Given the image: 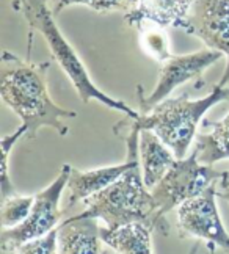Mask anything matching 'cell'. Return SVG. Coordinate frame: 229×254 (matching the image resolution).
<instances>
[{
	"label": "cell",
	"mask_w": 229,
	"mask_h": 254,
	"mask_svg": "<svg viewBox=\"0 0 229 254\" xmlns=\"http://www.w3.org/2000/svg\"><path fill=\"white\" fill-rule=\"evenodd\" d=\"M25 2H27V0H11V8L14 9V11L21 13L24 5H25Z\"/></svg>",
	"instance_id": "obj_22"
},
{
	"label": "cell",
	"mask_w": 229,
	"mask_h": 254,
	"mask_svg": "<svg viewBox=\"0 0 229 254\" xmlns=\"http://www.w3.org/2000/svg\"><path fill=\"white\" fill-rule=\"evenodd\" d=\"M222 178V171H217L211 165H203L198 160L195 149L188 157L177 159L162 181L154 189H151V193L158 206V217L165 224H168L166 215L173 209L201 194Z\"/></svg>",
	"instance_id": "obj_5"
},
{
	"label": "cell",
	"mask_w": 229,
	"mask_h": 254,
	"mask_svg": "<svg viewBox=\"0 0 229 254\" xmlns=\"http://www.w3.org/2000/svg\"><path fill=\"white\" fill-rule=\"evenodd\" d=\"M223 101H229V90L220 85L201 99H188L187 94L168 97L151 109L138 112L140 115L137 118L126 116V120L113 127V132L118 136H124L132 129L140 132L151 130L174 152L176 159H184L192 141L196 138L198 126L201 124L204 115Z\"/></svg>",
	"instance_id": "obj_2"
},
{
	"label": "cell",
	"mask_w": 229,
	"mask_h": 254,
	"mask_svg": "<svg viewBox=\"0 0 229 254\" xmlns=\"http://www.w3.org/2000/svg\"><path fill=\"white\" fill-rule=\"evenodd\" d=\"M27 130L25 127L21 124L13 133L3 135L2 140H0V149H2V173H0V194H2V199H6L11 194H16L13 182L9 179L8 174V157H9V151L13 149V146L25 136Z\"/></svg>",
	"instance_id": "obj_19"
},
{
	"label": "cell",
	"mask_w": 229,
	"mask_h": 254,
	"mask_svg": "<svg viewBox=\"0 0 229 254\" xmlns=\"http://www.w3.org/2000/svg\"><path fill=\"white\" fill-rule=\"evenodd\" d=\"M198 248H200V245H198V243H195L193 248L190 250V253H188V254H198Z\"/></svg>",
	"instance_id": "obj_25"
},
{
	"label": "cell",
	"mask_w": 229,
	"mask_h": 254,
	"mask_svg": "<svg viewBox=\"0 0 229 254\" xmlns=\"http://www.w3.org/2000/svg\"><path fill=\"white\" fill-rule=\"evenodd\" d=\"M85 210L76 218L101 220L107 228L115 229L127 223H145L163 236L170 234V224L158 217V206L145 181L140 163L126 171L107 189L83 201Z\"/></svg>",
	"instance_id": "obj_3"
},
{
	"label": "cell",
	"mask_w": 229,
	"mask_h": 254,
	"mask_svg": "<svg viewBox=\"0 0 229 254\" xmlns=\"http://www.w3.org/2000/svg\"><path fill=\"white\" fill-rule=\"evenodd\" d=\"M182 30L228 58L225 72L217 83L226 86L229 83V0H195Z\"/></svg>",
	"instance_id": "obj_9"
},
{
	"label": "cell",
	"mask_w": 229,
	"mask_h": 254,
	"mask_svg": "<svg viewBox=\"0 0 229 254\" xmlns=\"http://www.w3.org/2000/svg\"><path fill=\"white\" fill-rule=\"evenodd\" d=\"M101 254H118V253H116V251H113L112 248H108V247H107L105 250H102V251H101Z\"/></svg>",
	"instance_id": "obj_24"
},
{
	"label": "cell",
	"mask_w": 229,
	"mask_h": 254,
	"mask_svg": "<svg viewBox=\"0 0 229 254\" xmlns=\"http://www.w3.org/2000/svg\"><path fill=\"white\" fill-rule=\"evenodd\" d=\"M17 254H58V228L44 237L30 240L16 250Z\"/></svg>",
	"instance_id": "obj_20"
},
{
	"label": "cell",
	"mask_w": 229,
	"mask_h": 254,
	"mask_svg": "<svg viewBox=\"0 0 229 254\" xmlns=\"http://www.w3.org/2000/svg\"><path fill=\"white\" fill-rule=\"evenodd\" d=\"M218 196L223 198V199H226V201L229 202V189H228V190H220V189H218Z\"/></svg>",
	"instance_id": "obj_23"
},
{
	"label": "cell",
	"mask_w": 229,
	"mask_h": 254,
	"mask_svg": "<svg viewBox=\"0 0 229 254\" xmlns=\"http://www.w3.org/2000/svg\"><path fill=\"white\" fill-rule=\"evenodd\" d=\"M206 133H198L195 138V151L203 165H211L229 159V113L220 121H203Z\"/></svg>",
	"instance_id": "obj_15"
},
{
	"label": "cell",
	"mask_w": 229,
	"mask_h": 254,
	"mask_svg": "<svg viewBox=\"0 0 229 254\" xmlns=\"http://www.w3.org/2000/svg\"><path fill=\"white\" fill-rule=\"evenodd\" d=\"M71 168V165L65 163L55 181L35 194V202L28 217L17 226L2 231L0 248L3 251H16L24 243L44 237L46 234L60 226L65 213L63 209H60V199H62L63 190L68 187Z\"/></svg>",
	"instance_id": "obj_6"
},
{
	"label": "cell",
	"mask_w": 229,
	"mask_h": 254,
	"mask_svg": "<svg viewBox=\"0 0 229 254\" xmlns=\"http://www.w3.org/2000/svg\"><path fill=\"white\" fill-rule=\"evenodd\" d=\"M174 152L151 130L140 133V167L145 185L151 190L176 162Z\"/></svg>",
	"instance_id": "obj_13"
},
{
	"label": "cell",
	"mask_w": 229,
	"mask_h": 254,
	"mask_svg": "<svg viewBox=\"0 0 229 254\" xmlns=\"http://www.w3.org/2000/svg\"><path fill=\"white\" fill-rule=\"evenodd\" d=\"M51 11L57 17L63 9L73 5H83L94 9L97 13H110V11H124L129 13L137 6L138 0H46Z\"/></svg>",
	"instance_id": "obj_17"
},
{
	"label": "cell",
	"mask_w": 229,
	"mask_h": 254,
	"mask_svg": "<svg viewBox=\"0 0 229 254\" xmlns=\"http://www.w3.org/2000/svg\"><path fill=\"white\" fill-rule=\"evenodd\" d=\"M51 62L32 63L8 51L0 58V94L25 127V136L33 140L43 127H51L58 135L69 133L68 120L77 118V112L63 109L54 102L47 90Z\"/></svg>",
	"instance_id": "obj_1"
},
{
	"label": "cell",
	"mask_w": 229,
	"mask_h": 254,
	"mask_svg": "<svg viewBox=\"0 0 229 254\" xmlns=\"http://www.w3.org/2000/svg\"><path fill=\"white\" fill-rule=\"evenodd\" d=\"M138 163H140V159H137V160L127 159L121 165L96 168L89 171H80V170L71 168V174H69L68 187H66L69 190V196H68V202L63 210L65 212L71 210L77 202H80V201L83 202L86 198L107 189L108 185H112L115 181L121 178L126 171L134 168Z\"/></svg>",
	"instance_id": "obj_10"
},
{
	"label": "cell",
	"mask_w": 229,
	"mask_h": 254,
	"mask_svg": "<svg viewBox=\"0 0 229 254\" xmlns=\"http://www.w3.org/2000/svg\"><path fill=\"white\" fill-rule=\"evenodd\" d=\"M153 229L145 223H127L110 229L101 226V240L118 254H153Z\"/></svg>",
	"instance_id": "obj_14"
},
{
	"label": "cell",
	"mask_w": 229,
	"mask_h": 254,
	"mask_svg": "<svg viewBox=\"0 0 229 254\" xmlns=\"http://www.w3.org/2000/svg\"><path fill=\"white\" fill-rule=\"evenodd\" d=\"M35 196H21V194H11L6 199H2V209H0V221L2 228L9 229L21 224L33 207Z\"/></svg>",
	"instance_id": "obj_18"
},
{
	"label": "cell",
	"mask_w": 229,
	"mask_h": 254,
	"mask_svg": "<svg viewBox=\"0 0 229 254\" xmlns=\"http://www.w3.org/2000/svg\"><path fill=\"white\" fill-rule=\"evenodd\" d=\"M218 189H220V190H228L229 189V171L223 173V178L218 181Z\"/></svg>",
	"instance_id": "obj_21"
},
{
	"label": "cell",
	"mask_w": 229,
	"mask_h": 254,
	"mask_svg": "<svg viewBox=\"0 0 229 254\" xmlns=\"http://www.w3.org/2000/svg\"><path fill=\"white\" fill-rule=\"evenodd\" d=\"M193 2L195 0H138L132 11L124 14V21L135 28L143 22H154L182 30Z\"/></svg>",
	"instance_id": "obj_11"
},
{
	"label": "cell",
	"mask_w": 229,
	"mask_h": 254,
	"mask_svg": "<svg viewBox=\"0 0 229 254\" xmlns=\"http://www.w3.org/2000/svg\"><path fill=\"white\" fill-rule=\"evenodd\" d=\"M21 13L27 19L30 30L38 32L46 40L52 58L60 64L63 72L68 75V79L71 80L74 90L77 91L83 104L97 101L108 107V109L124 113L127 118H137L140 115L134 109H131L126 102L115 99L113 96H108L101 88H97V85L89 77L88 69L80 60V57L77 55L74 47L68 43L63 33L60 32L55 22V16L51 11L46 0H27Z\"/></svg>",
	"instance_id": "obj_4"
},
{
	"label": "cell",
	"mask_w": 229,
	"mask_h": 254,
	"mask_svg": "<svg viewBox=\"0 0 229 254\" xmlns=\"http://www.w3.org/2000/svg\"><path fill=\"white\" fill-rule=\"evenodd\" d=\"M137 28L140 32V46L148 57H151L160 64L173 57L170 38L165 32V27L154 22H143Z\"/></svg>",
	"instance_id": "obj_16"
},
{
	"label": "cell",
	"mask_w": 229,
	"mask_h": 254,
	"mask_svg": "<svg viewBox=\"0 0 229 254\" xmlns=\"http://www.w3.org/2000/svg\"><path fill=\"white\" fill-rule=\"evenodd\" d=\"M218 182L201 194L177 207V232L181 237H195L207 242V248H222L229 253V234L225 229L217 207Z\"/></svg>",
	"instance_id": "obj_8"
},
{
	"label": "cell",
	"mask_w": 229,
	"mask_h": 254,
	"mask_svg": "<svg viewBox=\"0 0 229 254\" xmlns=\"http://www.w3.org/2000/svg\"><path fill=\"white\" fill-rule=\"evenodd\" d=\"M94 218L71 217L58 226V254H101V226Z\"/></svg>",
	"instance_id": "obj_12"
},
{
	"label": "cell",
	"mask_w": 229,
	"mask_h": 254,
	"mask_svg": "<svg viewBox=\"0 0 229 254\" xmlns=\"http://www.w3.org/2000/svg\"><path fill=\"white\" fill-rule=\"evenodd\" d=\"M223 54L212 51V49H203L192 54L173 55L165 63L160 64L158 79L154 90L146 94L143 86H137V99H138V112L151 109L153 105L168 99L177 86L187 82H196L195 88L200 90L204 86L203 74L207 67H211L217 62L222 60Z\"/></svg>",
	"instance_id": "obj_7"
},
{
	"label": "cell",
	"mask_w": 229,
	"mask_h": 254,
	"mask_svg": "<svg viewBox=\"0 0 229 254\" xmlns=\"http://www.w3.org/2000/svg\"><path fill=\"white\" fill-rule=\"evenodd\" d=\"M209 251H211V254H215V248H209Z\"/></svg>",
	"instance_id": "obj_26"
}]
</instances>
